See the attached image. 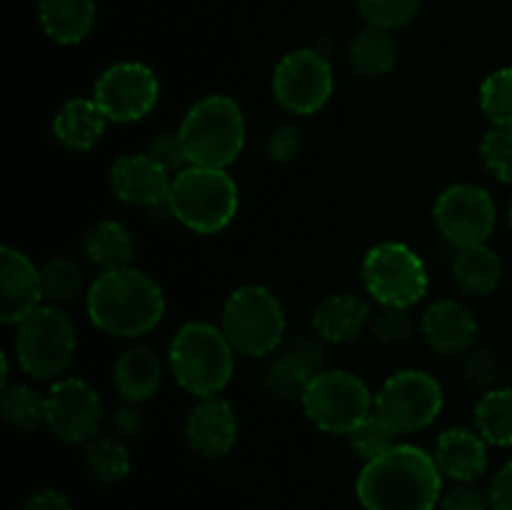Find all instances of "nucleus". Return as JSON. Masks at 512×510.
Segmentation results:
<instances>
[{
  "label": "nucleus",
  "mask_w": 512,
  "mask_h": 510,
  "mask_svg": "<svg viewBox=\"0 0 512 510\" xmlns=\"http://www.w3.org/2000/svg\"><path fill=\"white\" fill-rule=\"evenodd\" d=\"M443 480L433 455L400 443L363 465L355 495L363 510H438Z\"/></svg>",
  "instance_id": "nucleus-1"
},
{
  "label": "nucleus",
  "mask_w": 512,
  "mask_h": 510,
  "mask_svg": "<svg viewBox=\"0 0 512 510\" xmlns=\"http://www.w3.org/2000/svg\"><path fill=\"white\" fill-rule=\"evenodd\" d=\"M90 323L113 338H140L165 315L163 288L133 265L100 273L85 295Z\"/></svg>",
  "instance_id": "nucleus-2"
},
{
  "label": "nucleus",
  "mask_w": 512,
  "mask_h": 510,
  "mask_svg": "<svg viewBox=\"0 0 512 510\" xmlns=\"http://www.w3.org/2000/svg\"><path fill=\"white\" fill-rule=\"evenodd\" d=\"M168 365L175 383L195 398L220 395L235 370V348L223 328L193 320L173 335L168 348Z\"/></svg>",
  "instance_id": "nucleus-3"
},
{
  "label": "nucleus",
  "mask_w": 512,
  "mask_h": 510,
  "mask_svg": "<svg viewBox=\"0 0 512 510\" xmlns=\"http://www.w3.org/2000/svg\"><path fill=\"white\" fill-rule=\"evenodd\" d=\"M240 193L225 168L188 165L173 175L168 213L198 235H213L228 228L238 213Z\"/></svg>",
  "instance_id": "nucleus-4"
},
{
  "label": "nucleus",
  "mask_w": 512,
  "mask_h": 510,
  "mask_svg": "<svg viewBox=\"0 0 512 510\" xmlns=\"http://www.w3.org/2000/svg\"><path fill=\"white\" fill-rule=\"evenodd\" d=\"M245 115L228 95H208L185 113L178 135L188 165L228 168L245 148Z\"/></svg>",
  "instance_id": "nucleus-5"
},
{
  "label": "nucleus",
  "mask_w": 512,
  "mask_h": 510,
  "mask_svg": "<svg viewBox=\"0 0 512 510\" xmlns=\"http://www.w3.org/2000/svg\"><path fill=\"white\" fill-rule=\"evenodd\" d=\"M220 328L235 353L263 358L275 353L285 338V310L263 285H240L228 295Z\"/></svg>",
  "instance_id": "nucleus-6"
},
{
  "label": "nucleus",
  "mask_w": 512,
  "mask_h": 510,
  "mask_svg": "<svg viewBox=\"0 0 512 510\" xmlns=\"http://www.w3.org/2000/svg\"><path fill=\"white\" fill-rule=\"evenodd\" d=\"M78 348V333L60 305L43 303L35 308L15 333L18 365L38 380H55L70 368Z\"/></svg>",
  "instance_id": "nucleus-7"
},
{
  "label": "nucleus",
  "mask_w": 512,
  "mask_h": 510,
  "mask_svg": "<svg viewBox=\"0 0 512 510\" xmlns=\"http://www.w3.org/2000/svg\"><path fill=\"white\" fill-rule=\"evenodd\" d=\"M360 273L368 295L380 305L413 308L428 293L430 278L425 260L398 240L373 245L365 253Z\"/></svg>",
  "instance_id": "nucleus-8"
},
{
  "label": "nucleus",
  "mask_w": 512,
  "mask_h": 510,
  "mask_svg": "<svg viewBox=\"0 0 512 510\" xmlns=\"http://www.w3.org/2000/svg\"><path fill=\"white\" fill-rule=\"evenodd\" d=\"M303 413L318 430L330 435H348L360 420L375 410V395L368 385L348 370H325L305 388Z\"/></svg>",
  "instance_id": "nucleus-9"
},
{
  "label": "nucleus",
  "mask_w": 512,
  "mask_h": 510,
  "mask_svg": "<svg viewBox=\"0 0 512 510\" xmlns=\"http://www.w3.org/2000/svg\"><path fill=\"white\" fill-rule=\"evenodd\" d=\"M445 395L438 380L425 370H398L375 393V413L398 435L418 433L443 413Z\"/></svg>",
  "instance_id": "nucleus-10"
},
{
  "label": "nucleus",
  "mask_w": 512,
  "mask_h": 510,
  "mask_svg": "<svg viewBox=\"0 0 512 510\" xmlns=\"http://www.w3.org/2000/svg\"><path fill=\"white\" fill-rule=\"evenodd\" d=\"M335 88L330 55L318 48L290 50L273 73V95L293 115H313L330 100Z\"/></svg>",
  "instance_id": "nucleus-11"
},
{
  "label": "nucleus",
  "mask_w": 512,
  "mask_h": 510,
  "mask_svg": "<svg viewBox=\"0 0 512 510\" xmlns=\"http://www.w3.org/2000/svg\"><path fill=\"white\" fill-rule=\"evenodd\" d=\"M440 235L455 248L488 243L498 210L490 193L473 183H455L438 195L433 208Z\"/></svg>",
  "instance_id": "nucleus-12"
},
{
  "label": "nucleus",
  "mask_w": 512,
  "mask_h": 510,
  "mask_svg": "<svg viewBox=\"0 0 512 510\" xmlns=\"http://www.w3.org/2000/svg\"><path fill=\"white\" fill-rule=\"evenodd\" d=\"M158 75L143 63H115L95 80L93 100L108 123H135L158 105Z\"/></svg>",
  "instance_id": "nucleus-13"
},
{
  "label": "nucleus",
  "mask_w": 512,
  "mask_h": 510,
  "mask_svg": "<svg viewBox=\"0 0 512 510\" xmlns=\"http://www.w3.org/2000/svg\"><path fill=\"white\" fill-rule=\"evenodd\" d=\"M45 425L63 443H88L103 425V400L83 378H58L45 395Z\"/></svg>",
  "instance_id": "nucleus-14"
},
{
  "label": "nucleus",
  "mask_w": 512,
  "mask_h": 510,
  "mask_svg": "<svg viewBox=\"0 0 512 510\" xmlns=\"http://www.w3.org/2000/svg\"><path fill=\"white\" fill-rule=\"evenodd\" d=\"M173 178L148 153H128L110 165V190L125 205L168 208Z\"/></svg>",
  "instance_id": "nucleus-15"
},
{
  "label": "nucleus",
  "mask_w": 512,
  "mask_h": 510,
  "mask_svg": "<svg viewBox=\"0 0 512 510\" xmlns=\"http://www.w3.org/2000/svg\"><path fill=\"white\" fill-rule=\"evenodd\" d=\"M45 300L40 268L20 250L5 245L0 250V320L18 325Z\"/></svg>",
  "instance_id": "nucleus-16"
},
{
  "label": "nucleus",
  "mask_w": 512,
  "mask_h": 510,
  "mask_svg": "<svg viewBox=\"0 0 512 510\" xmlns=\"http://www.w3.org/2000/svg\"><path fill=\"white\" fill-rule=\"evenodd\" d=\"M190 450L205 460L225 458L238 440V415L220 395L198 398L185 423Z\"/></svg>",
  "instance_id": "nucleus-17"
},
{
  "label": "nucleus",
  "mask_w": 512,
  "mask_h": 510,
  "mask_svg": "<svg viewBox=\"0 0 512 510\" xmlns=\"http://www.w3.org/2000/svg\"><path fill=\"white\" fill-rule=\"evenodd\" d=\"M425 343L438 355H465L475 348L478 320L460 300H435L425 308L420 320Z\"/></svg>",
  "instance_id": "nucleus-18"
},
{
  "label": "nucleus",
  "mask_w": 512,
  "mask_h": 510,
  "mask_svg": "<svg viewBox=\"0 0 512 510\" xmlns=\"http://www.w3.org/2000/svg\"><path fill=\"white\" fill-rule=\"evenodd\" d=\"M433 458L443 478L475 483L488 470V443L475 428H445L435 440Z\"/></svg>",
  "instance_id": "nucleus-19"
},
{
  "label": "nucleus",
  "mask_w": 512,
  "mask_h": 510,
  "mask_svg": "<svg viewBox=\"0 0 512 510\" xmlns=\"http://www.w3.org/2000/svg\"><path fill=\"white\" fill-rule=\"evenodd\" d=\"M373 310L355 293H333L313 310V333L328 345H348L370 325Z\"/></svg>",
  "instance_id": "nucleus-20"
},
{
  "label": "nucleus",
  "mask_w": 512,
  "mask_h": 510,
  "mask_svg": "<svg viewBox=\"0 0 512 510\" xmlns=\"http://www.w3.org/2000/svg\"><path fill=\"white\" fill-rule=\"evenodd\" d=\"M165 368L158 353L148 345H130L113 365V383L128 403H148L163 385Z\"/></svg>",
  "instance_id": "nucleus-21"
},
{
  "label": "nucleus",
  "mask_w": 512,
  "mask_h": 510,
  "mask_svg": "<svg viewBox=\"0 0 512 510\" xmlns=\"http://www.w3.org/2000/svg\"><path fill=\"white\" fill-rule=\"evenodd\" d=\"M105 125H108V118L93 98H73L55 113L53 138L65 150L85 153L100 143Z\"/></svg>",
  "instance_id": "nucleus-22"
},
{
  "label": "nucleus",
  "mask_w": 512,
  "mask_h": 510,
  "mask_svg": "<svg viewBox=\"0 0 512 510\" xmlns=\"http://www.w3.org/2000/svg\"><path fill=\"white\" fill-rule=\"evenodd\" d=\"M45 35L60 45H78L95 25V0H38Z\"/></svg>",
  "instance_id": "nucleus-23"
},
{
  "label": "nucleus",
  "mask_w": 512,
  "mask_h": 510,
  "mask_svg": "<svg viewBox=\"0 0 512 510\" xmlns=\"http://www.w3.org/2000/svg\"><path fill=\"white\" fill-rule=\"evenodd\" d=\"M348 63L355 75L368 80L385 78L398 65V43L393 38V30L365 25L363 30L353 35L348 45Z\"/></svg>",
  "instance_id": "nucleus-24"
},
{
  "label": "nucleus",
  "mask_w": 512,
  "mask_h": 510,
  "mask_svg": "<svg viewBox=\"0 0 512 510\" xmlns=\"http://www.w3.org/2000/svg\"><path fill=\"white\" fill-rule=\"evenodd\" d=\"M453 280L470 298H485L503 280V260L488 243L458 248L453 260Z\"/></svg>",
  "instance_id": "nucleus-25"
},
{
  "label": "nucleus",
  "mask_w": 512,
  "mask_h": 510,
  "mask_svg": "<svg viewBox=\"0 0 512 510\" xmlns=\"http://www.w3.org/2000/svg\"><path fill=\"white\" fill-rule=\"evenodd\" d=\"M83 250L100 273L130 268L135 255V240L130 230L118 220H100L85 233Z\"/></svg>",
  "instance_id": "nucleus-26"
},
{
  "label": "nucleus",
  "mask_w": 512,
  "mask_h": 510,
  "mask_svg": "<svg viewBox=\"0 0 512 510\" xmlns=\"http://www.w3.org/2000/svg\"><path fill=\"white\" fill-rule=\"evenodd\" d=\"M473 428L488 445L512 448V388L485 390L475 403Z\"/></svg>",
  "instance_id": "nucleus-27"
},
{
  "label": "nucleus",
  "mask_w": 512,
  "mask_h": 510,
  "mask_svg": "<svg viewBox=\"0 0 512 510\" xmlns=\"http://www.w3.org/2000/svg\"><path fill=\"white\" fill-rule=\"evenodd\" d=\"M83 463L90 478L98 483H120L123 478H128L133 458H130L128 443L110 433L95 435L93 440L85 443Z\"/></svg>",
  "instance_id": "nucleus-28"
},
{
  "label": "nucleus",
  "mask_w": 512,
  "mask_h": 510,
  "mask_svg": "<svg viewBox=\"0 0 512 510\" xmlns=\"http://www.w3.org/2000/svg\"><path fill=\"white\" fill-rule=\"evenodd\" d=\"M3 418L20 433H33L45 425V395L23 383H8L3 388Z\"/></svg>",
  "instance_id": "nucleus-29"
},
{
  "label": "nucleus",
  "mask_w": 512,
  "mask_h": 510,
  "mask_svg": "<svg viewBox=\"0 0 512 510\" xmlns=\"http://www.w3.org/2000/svg\"><path fill=\"white\" fill-rule=\"evenodd\" d=\"M40 280H43V295L48 303L65 305L73 303L85 288V273L78 260L73 258H50L40 268Z\"/></svg>",
  "instance_id": "nucleus-30"
},
{
  "label": "nucleus",
  "mask_w": 512,
  "mask_h": 510,
  "mask_svg": "<svg viewBox=\"0 0 512 510\" xmlns=\"http://www.w3.org/2000/svg\"><path fill=\"white\" fill-rule=\"evenodd\" d=\"M395 435L398 433H395V430L373 410V413L365 420H360L345 438H348L350 453L358 460H363L365 465L370 463V460L380 458L383 453H388L395 445Z\"/></svg>",
  "instance_id": "nucleus-31"
},
{
  "label": "nucleus",
  "mask_w": 512,
  "mask_h": 510,
  "mask_svg": "<svg viewBox=\"0 0 512 510\" xmlns=\"http://www.w3.org/2000/svg\"><path fill=\"white\" fill-rule=\"evenodd\" d=\"M480 108L495 128H512V68L493 70L483 80Z\"/></svg>",
  "instance_id": "nucleus-32"
},
{
  "label": "nucleus",
  "mask_w": 512,
  "mask_h": 510,
  "mask_svg": "<svg viewBox=\"0 0 512 510\" xmlns=\"http://www.w3.org/2000/svg\"><path fill=\"white\" fill-rule=\"evenodd\" d=\"M288 368H293L305 383L318 378L320 373L328 370V358H325V343L318 335H298V338L290 340L283 348V353L278 355Z\"/></svg>",
  "instance_id": "nucleus-33"
},
{
  "label": "nucleus",
  "mask_w": 512,
  "mask_h": 510,
  "mask_svg": "<svg viewBox=\"0 0 512 510\" xmlns=\"http://www.w3.org/2000/svg\"><path fill=\"white\" fill-rule=\"evenodd\" d=\"M420 3L423 0H358V10L368 25L395 30L418 15Z\"/></svg>",
  "instance_id": "nucleus-34"
},
{
  "label": "nucleus",
  "mask_w": 512,
  "mask_h": 510,
  "mask_svg": "<svg viewBox=\"0 0 512 510\" xmlns=\"http://www.w3.org/2000/svg\"><path fill=\"white\" fill-rule=\"evenodd\" d=\"M480 160L493 178L512 185V128H490L480 143Z\"/></svg>",
  "instance_id": "nucleus-35"
},
{
  "label": "nucleus",
  "mask_w": 512,
  "mask_h": 510,
  "mask_svg": "<svg viewBox=\"0 0 512 510\" xmlns=\"http://www.w3.org/2000/svg\"><path fill=\"white\" fill-rule=\"evenodd\" d=\"M415 330V320L410 308H395V305H380L370 318V333L383 345H400L410 340Z\"/></svg>",
  "instance_id": "nucleus-36"
},
{
  "label": "nucleus",
  "mask_w": 512,
  "mask_h": 510,
  "mask_svg": "<svg viewBox=\"0 0 512 510\" xmlns=\"http://www.w3.org/2000/svg\"><path fill=\"white\" fill-rule=\"evenodd\" d=\"M263 388L268 390L270 398L280 400V403H300V400H303L305 388H308V383H305V380L300 378L293 368H288L283 360L275 358L273 363L265 368Z\"/></svg>",
  "instance_id": "nucleus-37"
},
{
  "label": "nucleus",
  "mask_w": 512,
  "mask_h": 510,
  "mask_svg": "<svg viewBox=\"0 0 512 510\" xmlns=\"http://www.w3.org/2000/svg\"><path fill=\"white\" fill-rule=\"evenodd\" d=\"M460 373L468 380L473 388L478 390H493V385L500 378V363L495 358L493 350L488 348H470L463 355V363H460Z\"/></svg>",
  "instance_id": "nucleus-38"
},
{
  "label": "nucleus",
  "mask_w": 512,
  "mask_h": 510,
  "mask_svg": "<svg viewBox=\"0 0 512 510\" xmlns=\"http://www.w3.org/2000/svg\"><path fill=\"white\" fill-rule=\"evenodd\" d=\"M148 155L155 160V163L163 165L170 175L188 168V158H185V150H183V143H180L178 130H175V133L165 130V133L155 135L148 145Z\"/></svg>",
  "instance_id": "nucleus-39"
},
{
  "label": "nucleus",
  "mask_w": 512,
  "mask_h": 510,
  "mask_svg": "<svg viewBox=\"0 0 512 510\" xmlns=\"http://www.w3.org/2000/svg\"><path fill=\"white\" fill-rule=\"evenodd\" d=\"M300 148H303V130L295 123H283L273 128L268 135V143H265L268 158L273 163H290L300 153Z\"/></svg>",
  "instance_id": "nucleus-40"
},
{
  "label": "nucleus",
  "mask_w": 512,
  "mask_h": 510,
  "mask_svg": "<svg viewBox=\"0 0 512 510\" xmlns=\"http://www.w3.org/2000/svg\"><path fill=\"white\" fill-rule=\"evenodd\" d=\"M438 510H493V505L488 490L475 483H455L443 493Z\"/></svg>",
  "instance_id": "nucleus-41"
},
{
  "label": "nucleus",
  "mask_w": 512,
  "mask_h": 510,
  "mask_svg": "<svg viewBox=\"0 0 512 510\" xmlns=\"http://www.w3.org/2000/svg\"><path fill=\"white\" fill-rule=\"evenodd\" d=\"M110 430H113L115 438L125 440V443H128L130 438H135V435L143 430V413H140V405L128 403V400H125L123 405H118V408L113 410V415H110Z\"/></svg>",
  "instance_id": "nucleus-42"
},
{
  "label": "nucleus",
  "mask_w": 512,
  "mask_h": 510,
  "mask_svg": "<svg viewBox=\"0 0 512 510\" xmlns=\"http://www.w3.org/2000/svg\"><path fill=\"white\" fill-rule=\"evenodd\" d=\"M488 493L493 510H512V460L495 473Z\"/></svg>",
  "instance_id": "nucleus-43"
},
{
  "label": "nucleus",
  "mask_w": 512,
  "mask_h": 510,
  "mask_svg": "<svg viewBox=\"0 0 512 510\" xmlns=\"http://www.w3.org/2000/svg\"><path fill=\"white\" fill-rule=\"evenodd\" d=\"M23 510H73V503L60 490L43 488L25 500Z\"/></svg>",
  "instance_id": "nucleus-44"
},
{
  "label": "nucleus",
  "mask_w": 512,
  "mask_h": 510,
  "mask_svg": "<svg viewBox=\"0 0 512 510\" xmlns=\"http://www.w3.org/2000/svg\"><path fill=\"white\" fill-rule=\"evenodd\" d=\"M510 228H512V200H510Z\"/></svg>",
  "instance_id": "nucleus-45"
}]
</instances>
